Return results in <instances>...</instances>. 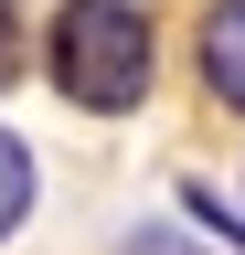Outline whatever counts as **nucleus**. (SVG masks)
Returning <instances> with one entry per match:
<instances>
[{
  "mask_svg": "<svg viewBox=\"0 0 245 255\" xmlns=\"http://www.w3.org/2000/svg\"><path fill=\"white\" fill-rule=\"evenodd\" d=\"M43 75L64 107L85 117H128L149 75H160V32H149V0H53L43 21Z\"/></svg>",
  "mask_w": 245,
  "mask_h": 255,
  "instance_id": "nucleus-1",
  "label": "nucleus"
},
{
  "mask_svg": "<svg viewBox=\"0 0 245 255\" xmlns=\"http://www.w3.org/2000/svg\"><path fill=\"white\" fill-rule=\"evenodd\" d=\"M192 64L213 85V107L245 117V0H203V32H192Z\"/></svg>",
  "mask_w": 245,
  "mask_h": 255,
  "instance_id": "nucleus-2",
  "label": "nucleus"
},
{
  "mask_svg": "<svg viewBox=\"0 0 245 255\" xmlns=\"http://www.w3.org/2000/svg\"><path fill=\"white\" fill-rule=\"evenodd\" d=\"M32 191H43V181H32V149H21L11 128H0V245L21 234V213H32Z\"/></svg>",
  "mask_w": 245,
  "mask_h": 255,
  "instance_id": "nucleus-3",
  "label": "nucleus"
},
{
  "mask_svg": "<svg viewBox=\"0 0 245 255\" xmlns=\"http://www.w3.org/2000/svg\"><path fill=\"white\" fill-rule=\"evenodd\" d=\"M181 213H192V223H213V234H224V245L245 255V223L224 213V191H203V181H192V191H181Z\"/></svg>",
  "mask_w": 245,
  "mask_h": 255,
  "instance_id": "nucleus-4",
  "label": "nucleus"
},
{
  "mask_svg": "<svg viewBox=\"0 0 245 255\" xmlns=\"http://www.w3.org/2000/svg\"><path fill=\"white\" fill-rule=\"evenodd\" d=\"M117 255H203V245H192V234H171V223H139Z\"/></svg>",
  "mask_w": 245,
  "mask_h": 255,
  "instance_id": "nucleus-5",
  "label": "nucleus"
},
{
  "mask_svg": "<svg viewBox=\"0 0 245 255\" xmlns=\"http://www.w3.org/2000/svg\"><path fill=\"white\" fill-rule=\"evenodd\" d=\"M11 75H21V32H11V0H0V96H11Z\"/></svg>",
  "mask_w": 245,
  "mask_h": 255,
  "instance_id": "nucleus-6",
  "label": "nucleus"
}]
</instances>
